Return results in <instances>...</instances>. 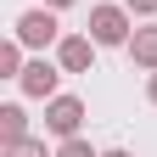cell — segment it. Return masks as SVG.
Listing matches in <instances>:
<instances>
[{
	"label": "cell",
	"mask_w": 157,
	"mask_h": 157,
	"mask_svg": "<svg viewBox=\"0 0 157 157\" xmlns=\"http://www.w3.org/2000/svg\"><path fill=\"white\" fill-rule=\"evenodd\" d=\"M56 157H101V151H95L90 140H78V135H67V140H62V151H56Z\"/></svg>",
	"instance_id": "obj_9"
},
{
	"label": "cell",
	"mask_w": 157,
	"mask_h": 157,
	"mask_svg": "<svg viewBox=\"0 0 157 157\" xmlns=\"http://www.w3.org/2000/svg\"><path fill=\"white\" fill-rule=\"evenodd\" d=\"M56 28H62V23H56V11H51V6H39V11H23V17H17V39H23V45H34V51H45L51 39H56Z\"/></svg>",
	"instance_id": "obj_2"
},
{
	"label": "cell",
	"mask_w": 157,
	"mask_h": 157,
	"mask_svg": "<svg viewBox=\"0 0 157 157\" xmlns=\"http://www.w3.org/2000/svg\"><path fill=\"white\" fill-rule=\"evenodd\" d=\"M101 157H129V151H101Z\"/></svg>",
	"instance_id": "obj_14"
},
{
	"label": "cell",
	"mask_w": 157,
	"mask_h": 157,
	"mask_svg": "<svg viewBox=\"0 0 157 157\" xmlns=\"http://www.w3.org/2000/svg\"><path fill=\"white\" fill-rule=\"evenodd\" d=\"M23 124H28V112L23 107H0V140H6V146H17V140H28V135H23Z\"/></svg>",
	"instance_id": "obj_7"
},
{
	"label": "cell",
	"mask_w": 157,
	"mask_h": 157,
	"mask_svg": "<svg viewBox=\"0 0 157 157\" xmlns=\"http://www.w3.org/2000/svg\"><path fill=\"white\" fill-rule=\"evenodd\" d=\"M146 95H151V107H157V67H151V84H146Z\"/></svg>",
	"instance_id": "obj_12"
},
{
	"label": "cell",
	"mask_w": 157,
	"mask_h": 157,
	"mask_svg": "<svg viewBox=\"0 0 157 157\" xmlns=\"http://www.w3.org/2000/svg\"><path fill=\"white\" fill-rule=\"evenodd\" d=\"M129 11H140V17H151V11H157V0H129Z\"/></svg>",
	"instance_id": "obj_11"
},
{
	"label": "cell",
	"mask_w": 157,
	"mask_h": 157,
	"mask_svg": "<svg viewBox=\"0 0 157 157\" xmlns=\"http://www.w3.org/2000/svg\"><path fill=\"white\" fill-rule=\"evenodd\" d=\"M0 78H23V39L0 45Z\"/></svg>",
	"instance_id": "obj_8"
},
{
	"label": "cell",
	"mask_w": 157,
	"mask_h": 157,
	"mask_svg": "<svg viewBox=\"0 0 157 157\" xmlns=\"http://www.w3.org/2000/svg\"><path fill=\"white\" fill-rule=\"evenodd\" d=\"M6 157H45V140H17L6 146Z\"/></svg>",
	"instance_id": "obj_10"
},
{
	"label": "cell",
	"mask_w": 157,
	"mask_h": 157,
	"mask_svg": "<svg viewBox=\"0 0 157 157\" xmlns=\"http://www.w3.org/2000/svg\"><path fill=\"white\" fill-rule=\"evenodd\" d=\"M56 78H62V73L39 56V62L23 67V78H17V84H23V95H34V101H51V95H56Z\"/></svg>",
	"instance_id": "obj_5"
},
{
	"label": "cell",
	"mask_w": 157,
	"mask_h": 157,
	"mask_svg": "<svg viewBox=\"0 0 157 157\" xmlns=\"http://www.w3.org/2000/svg\"><path fill=\"white\" fill-rule=\"evenodd\" d=\"M90 39L95 45H129V11L124 6H95L90 11Z\"/></svg>",
	"instance_id": "obj_1"
},
{
	"label": "cell",
	"mask_w": 157,
	"mask_h": 157,
	"mask_svg": "<svg viewBox=\"0 0 157 157\" xmlns=\"http://www.w3.org/2000/svg\"><path fill=\"white\" fill-rule=\"evenodd\" d=\"M56 62H62V73H90V62H95V39L67 34L62 45H56Z\"/></svg>",
	"instance_id": "obj_4"
},
{
	"label": "cell",
	"mask_w": 157,
	"mask_h": 157,
	"mask_svg": "<svg viewBox=\"0 0 157 157\" xmlns=\"http://www.w3.org/2000/svg\"><path fill=\"white\" fill-rule=\"evenodd\" d=\"M78 124H84V101L78 95H51V107H45V129L51 135H78Z\"/></svg>",
	"instance_id": "obj_3"
},
{
	"label": "cell",
	"mask_w": 157,
	"mask_h": 157,
	"mask_svg": "<svg viewBox=\"0 0 157 157\" xmlns=\"http://www.w3.org/2000/svg\"><path fill=\"white\" fill-rule=\"evenodd\" d=\"M129 56L140 67H157V28H135L129 34Z\"/></svg>",
	"instance_id": "obj_6"
},
{
	"label": "cell",
	"mask_w": 157,
	"mask_h": 157,
	"mask_svg": "<svg viewBox=\"0 0 157 157\" xmlns=\"http://www.w3.org/2000/svg\"><path fill=\"white\" fill-rule=\"evenodd\" d=\"M45 6H51V11H62V6H73V0H45Z\"/></svg>",
	"instance_id": "obj_13"
}]
</instances>
